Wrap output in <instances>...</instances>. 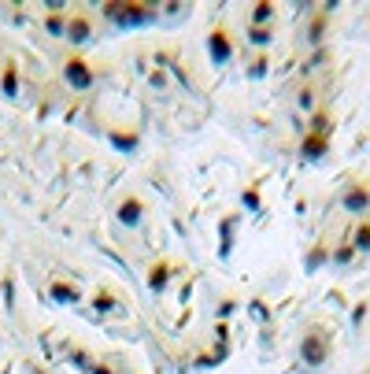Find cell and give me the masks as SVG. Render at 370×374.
<instances>
[{
    "label": "cell",
    "instance_id": "8",
    "mask_svg": "<svg viewBox=\"0 0 370 374\" xmlns=\"http://www.w3.org/2000/svg\"><path fill=\"white\" fill-rule=\"evenodd\" d=\"M356 249H359V252L370 249V222H359V230H356Z\"/></svg>",
    "mask_w": 370,
    "mask_h": 374
},
{
    "label": "cell",
    "instance_id": "1",
    "mask_svg": "<svg viewBox=\"0 0 370 374\" xmlns=\"http://www.w3.org/2000/svg\"><path fill=\"white\" fill-rule=\"evenodd\" d=\"M330 356V345H326V334H308L303 337V363L311 367H323Z\"/></svg>",
    "mask_w": 370,
    "mask_h": 374
},
{
    "label": "cell",
    "instance_id": "9",
    "mask_svg": "<svg viewBox=\"0 0 370 374\" xmlns=\"http://www.w3.org/2000/svg\"><path fill=\"white\" fill-rule=\"evenodd\" d=\"M270 11H274L270 4H260V8H252V30H255V26H263V23L270 19Z\"/></svg>",
    "mask_w": 370,
    "mask_h": 374
},
{
    "label": "cell",
    "instance_id": "2",
    "mask_svg": "<svg viewBox=\"0 0 370 374\" xmlns=\"http://www.w3.org/2000/svg\"><path fill=\"white\" fill-rule=\"evenodd\" d=\"M67 82L78 86V89H89V86H93V71L86 67L82 60H71V63H67Z\"/></svg>",
    "mask_w": 370,
    "mask_h": 374
},
{
    "label": "cell",
    "instance_id": "10",
    "mask_svg": "<svg viewBox=\"0 0 370 374\" xmlns=\"http://www.w3.org/2000/svg\"><path fill=\"white\" fill-rule=\"evenodd\" d=\"M163 274H170V267H167V264H159V267L152 271V285H156V289L163 285Z\"/></svg>",
    "mask_w": 370,
    "mask_h": 374
},
{
    "label": "cell",
    "instance_id": "4",
    "mask_svg": "<svg viewBox=\"0 0 370 374\" xmlns=\"http://www.w3.org/2000/svg\"><path fill=\"white\" fill-rule=\"evenodd\" d=\"M141 215H144V204H141L137 197H126L122 208H119V222H122V226H137Z\"/></svg>",
    "mask_w": 370,
    "mask_h": 374
},
{
    "label": "cell",
    "instance_id": "3",
    "mask_svg": "<svg viewBox=\"0 0 370 374\" xmlns=\"http://www.w3.org/2000/svg\"><path fill=\"white\" fill-rule=\"evenodd\" d=\"M323 130H326V119H318V130H311V137L303 141V156H308V159L311 156L318 159V156L326 152V134H323Z\"/></svg>",
    "mask_w": 370,
    "mask_h": 374
},
{
    "label": "cell",
    "instance_id": "5",
    "mask_svg": "<svg viewBox=\"0 0 370 374\" xmlns=\"http://www.w3.org/2000/svg\"><path fill=\"white\" fill-rule=\"evenodd\" d=\"M207 45H212V60L215 63H226L230 60V38L222 34V30H215V34L207 38Z\"/></svg>",
    "mask_w": 370,
    "mask_h": 374
},
{
    "label": "cell",
    "instance_id": "12",
    "mask_svg": "<svg viewBox=\"0 0 370 374\" xmlns=\"http://www.w3.org/2000/svg\"><path fill=\"white\" fill-rule=\"evenodd\" d=\"M56 297H59V300H78V293H71V289H63V285H56Z\"/></svg>",
    "mask_w": 370,
    "mask_h": 374
},
{
    "label": "cell",
    "instance_id": "7",
    "mask_svg": "<svg viewBox=\"0 0 370 374\" xmlns=\"http://www.w3.org/2000/svg\"><path fill=\"white\" fill-rule=\"evenodd\" d=\"M67 34H71V41H86V38H89V23H86V19H71Z\"/></svg>",
    "mask_w": 370,
    "mask_h": 374
},
{
    "label": "cell",
    "instance_id": "6",
    "mask_svg": "<svg viewBox=\"0 0 370 374\" xmlns=\"http://www.w3.org/2000/svg\"><path fill=\"white\" fill-rule=\"evenodd\" d=\"M366 204H370V193H366L363 186H356V189L345 193V211H366Z\"/></svg>",
    "mask_w": 370,
    "mask_h": 374
},
{
    "label": "cell",
    "instance_id": "11",
    "mask_svg": "<svg viewBox=\"0 0 370 374\" xmlns=\"http://www.w3.org/2000/svg\"><path fill=\"white\" fill-rule=\"evenodd\" d=\"M252 41H255V45H267V41H270V34L260 26V30H252Z\"/></svg>",
    "mask_w": 370,
    "mask_h": 374
}]
</instances>
